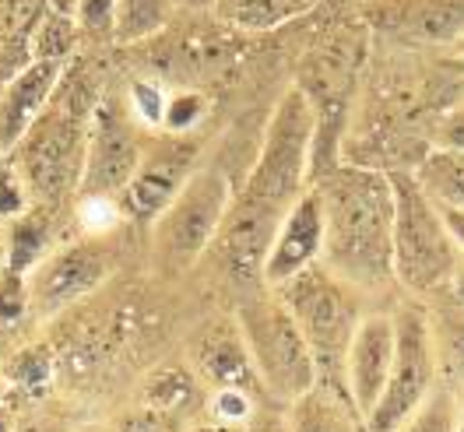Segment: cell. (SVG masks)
<instances>
[{
    "label": "cell",
    "instance_id": "obj_1",
    "mask_svg": "<svg viewBox=\"0 0 464 432\" xmlns=\"http://www.w3.org/2000/svg\"><path fill=\"white\" fill-rule=\"evenodd\" d=\"M310 155H314V110L303 91L292 85L282 91L267 116L257 158L239 190H232L226 222L215 235L208 257L218 274L239 292L264 288V257L289 215V207L310 190Z\"/></svg>",
    "mask_w": 464,
    "mask_h": 432
},
{
    "label": "cell",
    "instance_id": "obj_2",
    "mask_svg": "<svg viewBox=\"0 0 464 432\" xmlns=\"http://www.w3.org/2000/svg\"><path fill=\"white\" fill-rule=\"evenodd\" d=\"M324 207L320 264L362 295L394 282V183L387 169L342 162L314 183Z\"/></svg>",
    "mask_w": 464,
    "mask_h": 432
},
{
    "label": "cell",
    "instance_id": "obj_3",
    "mask_svg": "<svg viewBox=\"0 0 464 432\" xmlns=\"http://www.w3.org/2000/svg\"><path fill=\"white\" fill-rule=\"evenodd\" d=\"M102 91L88 78V63L82 53L67 63L50 106L39 113L29 134L7 151L11 166L29 187L32 204L50 211H71L85 173L92 120L99 110Z\"/></svg>",
    "mask_w": 464,
    "mask_h": 432
},
{
    "label": "cell",
    "instance_id": "obj_4",
    "mask_svg": "<svg viewBox=\"0 0 464 432\" xmlns=\"http://www.w3.org/2000/svg\"><path fill=\"white\" fill-rule=\"evenodd\" d=\"M370 57V29L359 18L355 25H338L306 50L299 60L295 88L314 110V155H310V187L324 173L345 162L348 120L359 99L362 67Z\"/></svg>",
    "mask_w": 464,
    "mask_h": 432
},
{
    "label": "cell",
    "instance_id": "obj_5",
    "mask_svg": "<svg viewBox=\"0 0 464 432\" xmlns=\"http://www.w3.org/2000/svg\"><path fill=\"white\" fill-rule=\"evenodd\" d=\"M275 295L285 302V310L310 345L314 366H317V387L348 401L345 355L359 320L366 317L362 302H359L362 292L334 278L324 264H314L310 271H303V274L289 278L285 285L275 288Z\"/></svg>",
    "mask_w": 464,
    "mask_h": 432
},
{
    "label": "cell",
    "instance_id": "obj_6",
    "mask_svg": "<svg viewBox=\"0 0 464 432\" xmlns=\"http://www.w3.org/2000/svg\"><path fill=\"white\" fill-rule=\"evenodd\" d=\"M232 317L246 341V351L254 359V370L267 398L289 408L310 387H317V366H314L310 345L285 310V302L275 295V288L246 292Z\"/></svg>",
    "mask_w": 464,
    "mask_h": 432
},
{
    "label": "cell",
    "instance_id": "obj_7",
    "mask_svg": "<svg viewBox=\"0 0 464 432\" xmlns=\"http://www.w3.org/2000/svg\"><path fill=\"white\" fill-rule=\"evenodd\" d=\"M394 183V282L411 295L447 292L461 250L440 207L411 173H391Z\"/></svg>",
    "mask_w": 464,
    "mask_h": 432
},
{
    "label": "cell",
    "instance_id": "obj_8",
    "mask_svg": "<svg viewBox=\"0 0 464 432\" xmlns=\"http://www.w3.org/2000/svg\"><path fill=\"white\" fill-rule=\"evenodd\" d=\"M232 190L236 187L218 166H201L183 183L173 204L148 226L151 260L162 274H179L208 257L215 235L226 222Z\"/></svg>",
    "mask_w": 464,
    "mask_h": 432
},
{
    "label": "cell",
    "instance_id": "obj_9",
    "mask_svg": "<svg viewBox=\"0 0 464 432\" xmlns=\"http://www.w3.org/2000/svg\"><path fill=\"white\" fill-rule=\"evenodd\" d=\"M394 334H398L394 366L377 408L366 418V432H398L436 390L440 359H436L433 320L419 306H401L394 310Z\"/></svg>",
    "mask_w": 464,
    "mask_h": 432
},
{
    "label": "cell",
    "instance_id": "obj_10",
    "mask_svg": "<svg viewBox=\"0 0 464 432\" xmlns=\"http://www.w3.org/2000/svg\"><path fill=\"white\" fill-rule=\"evenodd\" d=\"M116 267V254L110 239H71L53 246L46 257L35 264L29 274L32 320L60 317L67 306L88 299L92 292L110 282Z\"/></svg>",
    "mask_w": 464,
    "mask_h": 432
},
{
    "label": "cell",
    "instance_id": "obj_11",
    "mask_svg": "<svg viewBox=\"0 0 464 432\" xmlns=\"http://www.w3.org/2000/svg\"><path fill=\"white\" fill-rule=\"evenodd\" d=\"M201 151L204 134H194V138L151 134L138 169L130 176V183L123 187V194H120L127 218L148 229L173 204V197L183 190V183L201 169Z\"/></svg>",
    "mask_w": 464,
    "mask_h": 432
},
{
    "label": "cell",
    "instance_id": "obj_12",
    "mask_svg": "<svg viewBox=\"0 0 464 432\" xmlns=\"http://www.w3.org/2000/svg\"><path fill=\"white\" fill-rule=\"evenodd\" d=\"M151 134H145L123 106L120 91H102L99 110L92 120V141L85 155V173L78 194H110L120 197L123 187L138 169L145 144Z\"/></svg>",
    "mask_w": 464,
    "mask_h": 432
},
{
    "label": "cell",
    "instance_id": "obj_13",
    "mask_svg": "<svg viewBox=\"0 0 464 432\" xmlns=\"http://www.w3.org/2000/svg\"><path fill=\"white\" fill-rule=\"evenodd\" d=\"M362 22L408 50H450L464 39V0H362Z\"/></svg>",
    "mask_w": 464,
    "mask_h": 432
},
{
    "label": "cell",
    "instance_id": "obj_14",
    "mask_svg": "<svg viewBox=\"0 0 464 432\" xmlns=\"http://www.w3.org/2000/svg\"><path fill=\"white\" fill-rule=\"evenodd\" d=\"M394 345H398L394 313H366L352 334L345 355V387L348 401L355 408V415L362 418V426L387 387V376L394 366Z\"/></svg>",
    "mask_w": 464,
    "mask_h": 432
},
{
    "label": "cell",
    "instance_id": "obj_15",
    "mask_svg": "<svg viewBox=\"0 0 464 432\" xmlns=\"http://www.w3.org/2000/svg\"><path fill=\"white\" fill-rule=\"evenodd\" d=\"M324 257V207H320L317 190L310 187L299 201L289 207L282 226L275 232L267 257H264V288L285 285L289 278L310 271Z\"/></svg>",
    "mask_w": 464,
    "mask_h": 432
},
{
    "label": "cell",
    "instance_id": "obj_16",
    "mask_svg": "<svg viewBox=\"0 0 464 432\" xmlns=\"http://www.w3.org/2000/svg\"><path fill=\"white\" fill-rule=\"evenodd\" d=\"M187 366L194 376L208 383V390H222V387H239L250 394H264L254 359L246 351V341L232 320H211L190 338L187 348Z\"/></svg>",
    "mask_w": 464,
    "mask_h": 432
},
{
    "label": "cell",
    "instance_id": "obj_17",
    "mask_svg": "<svg viewBox=\"0 0 464 432\" xmlns=\"http://www.w3.org/2000/svg\"><path fill=\"white\" fill-rule=\"evenodd\" d=\"M67 63L60 60H29L0 91V155H7L14 144L29 134L39 113L50 106Z\"/></svg>",
    "mask_w": 464,
    "mask_h": 432
},
{
    "label": "cell",
    "instance_id": "obj_18",
    "mask_svg": "<svg viewBox=\"0 0 464 432\" xmlns=\"http://www.w3.org/2000/svg\"><path fill=\"white\" fill-rule=\"evenodd\" d=\"M60 211L50 207H32L22 218L7 222V254H4V267L0 271H11V274H25L29 278L35 271V264L46 257L53 246H60L57 226Z\"/></svg>",
    "mask_w": 464,
    "mask_h": 432
},
{
    "label": "cell",
    "instance_id": "obj_19",
    "mask_svg": "<svg viewBox=\"0 0 464 432\" xmlns=\"http://www.w3.org/2000/svg\"><path fill=\"white\" fill-rule=\"evenodd\" d=\"M85 35L74 18V0H46L35 14V25L29 35L32 60H60L71 63L78 57Z\"/></svg>",
    "mask_w": 464,
    "mask_h": 432
},
{
    "label": "cell",
    "instance_id": "obj_20",
    "mask_svg": "<svg viewBox=\"0 0 464 432\" xmlns=\"http://www.w3.org/2000/svg\"><path fill=\"white\" fill-rule=\"evenodd\" d=\"M317 0H215L211 18L229 32H271L303 18Z\"/></svg>",
    "mask_w": 464,
    "mask_h": 432
},
{
    "label": "cell",
    "instance_id": "obj_21",
    "mask_svg": "<svg viewBox=\"0 0 464 432\" xmlns=\"http://www.w3.org/2000/svg\"><path fill=\"white\" fill-rule=\"evenodd\" d=\"M204 398L208 394H204L201 379L194 376L190 366L166 362V366H159V370L148 373L145 387H141V401L138 404H148L155 411H169V415L187 418L198 404H204Z\"/></svg>",
    "mask_w": 464,
    "mask_h": 432
},
{
    "label": "cell",
    "instance_id": "obj_22",
    "mask_svg": "<svg viewBox=\"0 0 464 432\" xmlns=\"http://www.w3.org/2000/svg\"><path fill=\"white\" fill-rule=\"evenodd\" d=\"M289 432H366L355 408L338 394L310 387L303 398L289 404Z\"/></svg>",
    "mask_w": 464,
    "mask_h": 432
},
{
    "label": "cell",
    "instance_id": "obj_23",
    "mask_svg": "<svg viewBox=\"0 0 464 432\" xmlns=\"http://www.w3.org/2000/svg\"><path fill=\"white\" fill-rule=\"evenodd\" d=\"M46 0H0V91L32 60L29 35Z\"/></svg>",
    "mask_w": 464,
    "mask_h": 432
},
{
    "label": "cell",
    "instance_id": "obj_24",
    "mask_svg": "<svg viewBox=\"0 0 464 432\" xmlns=\"http://www.w3.org/2000/svg\"><path fill=\"white\" fill-rule=\"evenodd\" d=\"M415 183L426 190V197L436 207H450V211H464V155L461 151H443V148H430L419 166L411 169Z\"/></svg>",
    "mask_w": 464,
    "mask_h": 432
},
{
    "label": "cell",
    "instance_id": "obj_25",
    "mask_svg": "<svg viewBox=\"0 0 464 432\" xmlns=\"http://www.w3.org/2000/svg\"><path fill=\"white\" fill-rule=\"evenodd\" d=\"M0 379H4V387H11L22 398H32V401L43 398L53 387V379H57V355H53V348L46 345V341H32V345L11 351L4 370H0Z\"/></svg>",
    "mask_w": 464,
    "mask_h": 432
},
{
    "label": "cell",
    "instance_id": "obj_26",
    "mask_svg": "<svg viewBox=\"0 0 464 432\" xmlns=\"http://www.w3.org/2000/svg\"><path fill=\"white\" fill-rule=\"evenodd\" d=\"M173 0H120L116 4L113 46H141L173 25Z\"/></svg>",
    "mask_w": 464,
    "mask_h": 432
},
{
    "label": "cell",
    "instance_id": "obj_27",
    "mask_svg": "<svg viewBox=\"0 0 464 432\" xmlns=\"http://www.w3.org/2000/svg\"><path fill=\"white\" fill-rule=\"evenodd\" d=\"M123 106L130 120L145 130V134H159L162 130V116H166V102H169V85L162 78L151 74H134L127 85L120 88Z\"/></svg>",
    "mask_w": 464,
    "mask_h": 432
},
{
    "label": "cell",
    "instance_id": "obj_28",
    "mask_svg": "<svg viewBox=\"0 0 464 432\" xmlns=\"http://www.w3.org/2000/svg\"><path fill=\"white\" fill-rule=\"evenodd\" d=\"M71 218L85 239H113L130 222L120 197H110V194H78L71 204Z\"/></svg>",
    "mask_w": 464,
    "mask_h": 432
},
{
    "label": "cell",
    "instance_id": "obj_29",
    "mask_svg": "<svg viewBox=\"0 0 464 432\" xmlns=\"http://www.w3.org/2000/svg\"><path fill=\"white\" fill-rule=\"evenodd\" d=\"M211 116V99L204 88L173 85L169 88V102L162 116V130L159 134H176V138H194L204 134V123Z\"/></svg>",
    "mask_w": 464,
    "mask_h": 432
},
{
    "label": "cell",
    "instance_id": "obj_30",
    "mask_svg": "<svg viewBox=\"0 0 464 432\" xmlns=\"http://www.w3.org/2000/svg\"><path fill=\"white\" fill-rule=\"evenodd\" d=\"M464 394L454 387H436L426 404L398 432H458L461 429Z\"/></svg>",
    "mask_w": 464,
    "mask_h": 432
},
{
    "label": "cell",
    "instance_id": "obj_31",
    "mask_svg": "<svg viewBox=\"0 0 464 432\" xmlns=\"http://www.w3.org/2000/svg\"><path fill=\"white\" fill-rule=\"evenodd\" d=\"M257 398L261 394H250V390H239V387H222V390H208L204 408H208L215 426L239 432L257 418Z\"/></svg>",
    "mask_w": 464,
    "mask_h": 432
},
{
    "label": "cell",
    "instance_id": "obj_32",
    "mask_svg": "<svg viewBox=\"0 0 464 432\" xmlns=\"http://www.w3.org/2000/svg\"><path fill=\"white\" fill-rule=\"evenodd\" d=\"M32 320V295L25 274L0 271V331L25 327Z\"/></svg>",
    "mask_w": 464,
    "mask_h": 432
},
{
    "label": "cell",
    "instance_id": "obj_33",
    "mask_svg": "<svg viewBox=\"0 0 464 432\" xmlns=\"http://www.w3.org/2000/svg\"><path fill=\"white\" fill-rule=\"evenodd\" d=\"M116 4L120 0H74L78 29L92 43H113L116 29Z\"/></svg>",
    "mask_w": 464,
    "mask_h": 432
},
{
    "label": "cell",
    "instance_id": "obj_34",
    "mask_svg": "<svg viewBox=\"0 0 464 432\" xmlns=\"http://www.w3.org/2000/svg\"><path fill=\"white\" fill-rule=\"evenodd\" d=\"M32 207H35V204H32V197H29L25 179L18 176V169L11 166L7 155H0V222L7 226V222L22 218Z\"/></svg>",
    "mask_w": 464,
    "mask_h": 432
},
{
    "label": "cell",
    "instance_id": "obj_35",
    "mask_svg": "<svg viewBox=\"0 0 464 432\" xmlns=\"http://www.w3.org/2000/svg\"><path fill=\"white\" fill-rule=\"evenodd\" d=\"M113 426L116 432H187V418L169 415V411H155L148 404H138V408L123 411Z\"/></svg>",
    "mask_w": 464,
    "mask_h": 432
},
{
    "label": "cell",
    "instance_id": "obj_36",
    "mask_svg": "<svg viewBox=\"0 0 464 432\" xmlns=\"http://www.w3.org/2000/svg\"><path fill=\"white\" fill-rule=\"evenodd\" d=\"M430 148L443 151H461L464 155V95L458 102H450L430 127Z\"/></svg>",
    "mask_w": 464,
    "mask_h": 432
},
{
    "label": "cell",
    "instance_id": "obj_37",
    "mask_svg": "<svg viewBox=\"0 0 464 432\" xmlns=\"http://www.w3.org/2000/svg\"><path fill=\"white\" fill-rule=\"evenodd\" d=\"M440 215H443V222H447V229H450V235H454V243H458V250H461V257H464V211L440 207Z\"/></svg>",
    "mask_w": 464,
    "mask_h": 432
},
{
    "label": "cell",
    "instance_id": "obj_38",
    "mask_svg": "<svg viewBox=\"0 0 464 432\" xmlns=\"http://www.w3.org/2000/svg\"><path fill=\"white\" fill-rule=\"evenodd\" d=\"M447 292H450V302L464 313V257L458 260V267H454V274L447 282Z\"/></svg>",
    "mask_w": 464,
    "mask_h": 432
},
{
    "label": "cell",
    "instance_id": "obj_39",
    "mask_svg": "<svg viewBox=\"0 0 464 432\" xmlns=\"http://www.w3.org/2000/svg\"><path fill=\"white\" fill-rule=\"evenodd\" d=\"M176 11H187V14H211L215 11V0H173Z\"/></svg>",
    "mask_w": 464,
    "mask_h": 432
},
{
    "label": "cell",
    "instance_id": "obj_40",
    "mask_svg": "<svg viewBox=\"0 0 464 432\" xmlns=\"http://www.w3.org/2000/svg\"><path fill=\"white\" fill-rule=\"evenodd\" d=\"M447 57H450V63H454V67L464 74V39H458V43L447 50Z\"/></svg>",
    "mask_w": 464,
    "mask_h": 432
},
{
    "label": "cell",
    "instance_id": "obj_41",
    "mask_svg": "<svg viewBox=\"0 0 464 432\" xmlns=\"http://www.w3.org/2000/svg\"><path fill=\"white\" fill-rule=\"evenodd\" d=\"M187 432H229V429H222V426H215V422H201V426H190Z\"/></svg>",
    "mask_w": 464,
    "mask_h": 432
},
{
    "label": "cell",
    "instance_id": "obj_42",
    "mask_svg": "<svg viewBox=\"0 0 464 432\" xmlns=\"http://www.w3.org/2000/svg\"><path fill=\"white\" fill-rule=\"evenodd\" d=\"M74 432H116V426H82V429Z\"/></svg>",
    "mask_w": 464,
    "mask_h": 432
}]
</instances>
